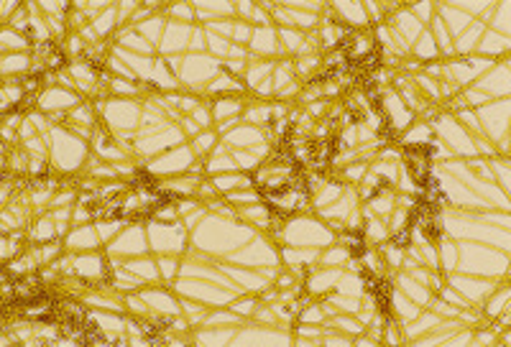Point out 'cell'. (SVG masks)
Listing matches in <instances>:
<instances>
[{
    "mask_svg": "<svg viewBox=\"0 0 511 347\" xmlns=\"http://www.w3.org/2000/svg\"><path fill=\"white\" fill-rule=\"evenodd\" d=\"M340 148V141L338 138H330V141H320V143H310L307 146V153H310V164L315 169H325L330 164V159L335 156V151Z\"/></svg>",
    "mask_w": 511,
    "mask_h": 347,
    "instance_id": "cell-1",
    "label": "cell"
},
{
    "mask_svg": "<svg viewBox=\"0 0 511 347\" xmlns=\"http://www.w3.org/2000/svg\"><path fill=\"white\" fill-rule=\"evenodd\" d=\"M409 176H412L414 184H419L425 189V184L432 179L430 176V161H417V159H409Z\"/></svg>",
    "mask_w": 511,
    "mask_h": 347,
    "instance_id": "cell-2",
    "label": "cell"
},
{
    "mask_svg": "<svg viewBox=\"0 0 511 347\" xmlns=\"http://www.w3.org/2000/svg\"><path fill=\"white\" fill-rule=\"evenodd\" d=\"M422 230H425V235H427L432 243H440V238H442V225H440L437 214H427V217L422 219Z\"/></svg>",
    "mask_w": 511,
    "mask_h": 347,
    "instance_id": "cell-3",
    "label": "cell"
},
{
    "mask_svg": "<svg viewBox=\"0 0 511 347\" xmlns=\"http://www.w3.org/2000/svg\"><path fill=\"white\" fill-rule=\"evenodd\" d=\"M406 159H417V161H430V156L435 153L432 146H406Z\"/></svg>",
    "mask_w": 511,
    "mask_h": 347,
    "instance_id": "cell-4",
    "label": "cell"
},
{
    "mask_svg": "<svg viewBox=\"0 0 511 347\" xmlns=\"http://www.w3.org/2000/svg\"><path fill=\"white\" fill-rule=\"evenodd\" d=\"M133 186H136V189L143 186V189H148V192L154 194V189H156V179H154L146 169H141V171H136V176H133Z\"/></svg>",
    "mask_w": 511,
    "mask_h": 347,
    "instance_id": "cell-5",
    "label": "cell"
},
{
    "mask_svg": "<svg viewBox=\"0 0 511 347\" xmlns=\"http://www.w3.org/2000/svg\"><path fill=\"white\" fill-rule=\"evenodd\" d=\"M34 102H36V92H26L23 100H21L18 105H13V112H23V110H28Z\"/></svg>",
    "mask_w": 511,
    "mask_h": 347,
    "instance_id": "cell-6",
    "label": "cell"
},
{
    "mask_svg": "<svg viewBox=\"0 0 511 347\" xmlns=\"http://www.w3.org/2000/svg\"><path fill=\"white\" fill-rule=\"evenodd\" d=\"M46 59H49V67H51V69H62V67L67 64V59H64V54H62L59 49H56L51 56H46Z\"/></svg>",
    "mask_w": 511,
    "mask_h": 347,
    "instance_id": "cell-7",
    "label": "cell"
},
{
    "mask_svg": "<svg viewBox=\"0 0 511 347\" xmlns=\"http://www.w3.org/2000/svg\"><path fill=\"white\" fill-rule=\"evenodd\" d=\"M391 243H394L396 248H404V245H409V230H399V233H394Z\"/></svg>",
    "mask_w": 511,
    "mask_h": 347,
    "instance_id": "cell-8",
    "label": "cell"
},
{
    "mask_svg": "<svg viewBox=\"0 0 511 347\" xmlns=\"http://www.w3.org/2000/svg\"><path fill=\"white\" fill-rule=\"evenodd\" d=\"M39 51H41L44 56H51V54L56 51V44H51V41H44V44L39 46Z\"/></svg>",
    "mask_w": 511,
    "mask_h": 347,
    "instance_id": "cell-9",
    "label": "cell"
},
{
    "mask_svg": "<svg viewBox=\"0 0 511 347\" xmlns=\"http://www.w3.org/2000/svg\"><path fill=\"white\" fill-rule=\"evenodd\" d=\"M350 120H353V123H363V120H366V112L358 110V107H353V110H350Z\"/></svg>",
    "mask_w": 511,
    "mask_h": 347,
    "instance_id": "cell-10",
    "label": "cell"
}]
</instances>
